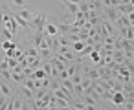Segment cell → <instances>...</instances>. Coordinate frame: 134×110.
<instances>
[{"mask_svg": "<svg viewBox=\"0 0 134 110\" xmlns=\"http://www.w3.org/2000/svg\"><path fill=\"white\" fill-rule=\"evenodd\" d=\"M17 48V42L15 40H2V50L8 51V50H15Z\"/></svg>", "mask_w": 134, "mask_h": 110, "instance_id": "17", "label": "cell"}, {"mask_svg": "<svg viewBox=\"0 0 134 110\" xmlns=\"http://www.w3.org/2000/svg\"><path fill=\"white\" fill-rule=\"evenodd\" d=\"M77 70H79V68H77L75 64H70V66L66 68V72H68V75H70V77H72L74 73H77Z\"/></svg>", "mask_w": 134, "mask_h": 110, "instance_id": "30", "label": "cell"}, {"mask_svg": "<svg viewBox=\"0 0 134 110\" xmlns=\"http://www.w3.org/2000/svg\"><path fill=\"white\" fill-rule=\"evenodd\" d=\"M13 4L19 6V8H24L26 6V0H13Z\"/></svg>", "mask_w": 134, "mask_h": 110, "instance_id": "34", "label": "cell"}, {"mask_svg": "<svg viewBox=\"0 0 134 110\" xmlns=\"http://www.w3.org/2000/svg\"><path fill=\"white\" fill-rule=\"evenodd\" d=\"M20 106H22V99L13 97V108H20Z\"/></svg>", "mask_w": 134, "mask_h": 110, "instance_id": "33", "label": "cell"}, {"mask_svg": "<svg viewBox=\"0 0 134 110\" xmlns=\"http://www.w3.org/2000/svg\"><path fill=\"white\" fill-rule=\"evenodd\" d=\"M70 44H72V40L68 35H59V46H70Z\"/></svg>", "mask_w": 134, "mask_h": 110, "instance_id": "21", "label": "cell"}, {"mask_svg": "<svg viewBox=\"0 0 134 110\" xmlns=\"http://www.w3.org/2000/svg\"><path fill=\"white\" fill-rule=\"evenodd\" d=\"M9 73H11V79H13L15 83H20V84H22V83L26 81V77H24V73H15V72H9Z\"/></svg>", "mask_w": 134, "mask_h": 110, "instance_id": "19", "label": "cell"}, {"mask_svg": "<svg viewBox=\"0 0 134 110\" xmlns=\"http://www.w3.org/2000/svg\"><path fill=\"white\" fill-rule=\"evenodd\" d=\"M112 92H123V84L118 83L116 79H114V83H112Z\"/></svg>", "mask_w": 134, "mask_h": 110, "instance_id": "26", "label": "cell"}, {"mask_svg": "<svg viewBox=\"0 0 134 110\" xmlns=\"http://www.w3.org/2000/svg\"><path fill=\"white\" fill-rule=\"evenodd\" d=\"M116 26H123V28H130V20L127 15H119L118 20H116Z\"/></svg>", "mask_w": 134, "mask_h": 110, "instance_id": "13", "label": "cell"}, {"mask_svg": "<svg viewBox=\"0 0 134 110\" xmlns=\"http://www.w3.org/2000/svg\"><path fill=\"white\" fill-rule=\"evenodd\" d=\"M19 15H20L24 20H28V22H30V20L35 17V11H33V9H28V8H22V9L19 11Z\"/></svg>", "mask_w": 134, "mask_h": 110, "instance_id": "8", "label": "cell"}, {"mask_svg": "<svg viewBox=\"0 0 134 110\" xmlns=\"http://www.w3.org/2000/svg\"><path fill=\"white\" fill-rule=\"evenodd\" d=\"M28 68H31V70L42 68V59L41 57H30L28 59Z\"/></svg>", "mask_w": 134, "mask_h": 110, "instance_id": "4", "label": "cell"}, {"mask_svg": "<svg viewBox=\"0 0 134 110\" xmlns=\"http://www.w3.org/2000/svg\"><path fill=\"white\" fill-rule=\"evenodd\" d=\"M64 106H68V101H66V99H59V97H57V108H64Z\"/></svg>", "mask_w": 134, "mask_h": 110, "instance_id": "31", "label": "cell"}, {"mask_svg": "<svg viewBox=\"0 0 134 110\" xmlns=\"http://www.w3.org/2000/svg\"><path fill=\"white\" fill-rule=\"evenodd\" d=\"M127 99H125V95H123V92H114L112 94V97H110V103H114V105H123Z\"/></svg>", "mask_w": 134, "mask_h": 110, "instance_id": "6", "label": "cell"}, {"mask_svg": "<svg viewBox=\"0 0 134 110\" xmlns=\"http://www.w3.org/2000/svg\"><path fill=\"white\" fill-rule=\"evenodd\" d=\"M6 70H9V64H8V59H4L2 62H0V72H6Z\"/></svg>", "mask_w": 134, "mask_h": 110, "instance_id": "32", "label": "cell"}, {"mask_svg": "<svg viewBox=\"0 0 134 110\" xmlns=\"http://www.w3.org/2000/svg\"><path fill=\"white\" fill-rule=\"evenodd\" d=\"M15 110H20V108H15Z\"/></svg>", "mask_w": 134, "mask_h": 110, "instance_id": "37", "label": "cell"}, {"mask_svg": "<svg viewBox=\"0 0 134 110\" xmlns=\"http://www.w3.org/2000/svg\"><path fill=\"white\" fill-rule=\"evenodd\" d=\"M20 92H22V95L26 97V99H33V92L28 88V86H24V84H20Z\"/></svg>", "mask_w": 134, "mask_h": 110, "instance_id": "20", "label": "cell"}, {"mask_svg": "<svg viewBox=\"0 0 134 110\" xmlns=\"http://www.w3.org/2000/svg\"><path fill=\"white\" fill-rule=\"evenodd\" d=\"M74 92H75L79 97H83V94H85V88H83L81 84H74Z\"/></svg>", "mask_w": 134, "mask_h": 110, "instance_id": "29", "label": "cell"}, {"mask_svg": "<svg viewBox=\"0 0 134 110\" xmlns=\"http://www.w3.org/2000/svg\"><path fill=\"white\" fill-rule=\"evenodd\" d=\"M31 39H33V46H35V48L46 46V44H44V33H42V31H33V33H31Z\"/></svg>", "mask_w": 134, "mask_h": 110, "instance_id": "3", "label": "cell"}, {"mask_svg": "<svg viewBox=\"0 0 134 110\" xmlns=\"http://www.w3.org/2000/svg\"><path fill=\"white\" fill-rule=\"evenodd\" d=\"M85 46H86V44H85L83 40H77V42H74V50H75L77 53H79V51H83V50H85Z\"/></svg>", "mask_w": 134, "mask_h": 110, "instance_id": "23", "label": "cell"}, {"mask_svg": "<svg viewBox=\"0 0 134 110\" xmlns=\"http://www.w3.org/2000/svg\"><path fill=\"white\" fill-rule=\"evenodd\" d=\"M70 79H72V83H74V84H81V81H83V75H79V73H74Z\"/></svg>", "mask_w": 134, "mask_h": 110, "instance_id": "28", "label": "cell"}, {"mask_svg": "<svg viewBox=\"0 0 134 110\" xmlns=\"http://www.w3.org/2000/svg\"><path fill=\"white\" fill-rule=\"evenodd\" d=\"M55 53H59V55H66V53H70V46H59Z\"/></svg>", "mask_w": 134, "mask_h": 110, "instance_id": "24", "label": "cell"}, {"mask_svg": "<svg viewBox=\"0 0 134 110\" xmlns=\"http://www.w3.org/2000/svg\"><path fill=\"white\" fill-rule=\"evenodd\" d=\"M0 92H2L4 95H8V97H11V88L8 86L6 81H0Z\"/></svg>", "mask_w": 134, "mask_h": 110, "instance_id": "18", "label": "cell"}, {"mask_svg": "<svg viewBox=\"0 0 134 110\" xmlns=\"http://www.w3.org/2000/svg\"><path fill=\"white\" fill-rule=\"evenodd\" d=\"M20 110H31V108H30V105H28L26 101H22V106H20Z\"/></svg>", "mask_w": 134, "mask_h": 110, "instance_id": "35", "label": "cell"}, {"mask_svg": "<svg viewBox=\"0 0 134 110\" xmlns=\"http://www.w3.org/2000/svg\"><path fill=\"white\" fill-rule=\"evenodd\" d=\"M88 57H90V59H92V61H94V62L97 64V62H99V59H101V53H99V51H92V53H90Z\"/></svg>", "mask_w": 134, "mask_h": 110, "instance_id": "27", "label": "cell"}, {"mask_svg": "<svg viewBox=\"0 0 134 110\" xmlns=\"http://www.w3.org/2000/svg\"><path fill=\"white\" fill-rule=\"evenodd\" d=\"M83 77H88L90 81H96V79H99V70L97 68H85V75Z\"/></svg>", "mask_w": 134, "mask_h": 110, "instance_id": "5", "label": "cell"}, {"mask_svg": "<svg viewBox=\"0 0 134 110\" xmlns=\"http://www.w3.org/2000/svg\"><path fill=\"white\" fill-rule=\"evenodd\" d=\"M15 59H17L19 62H20L22 59H26V55H24V50H19V48H17V50H15Z\"/></svg>", "mask_w": 134, "mask_h": 110, "instance_id": "25", "label": "cell"}, {"mask_svg": "<svg viewBox=\"0 0 134 110\" xmlns=\"http://www.w3.org/2000/svg\"><path fill=\"white\" fill-rule=\"evenodd\" d=\"M110 57H112V59H114L118 64H121V62L125 61V51H121V50H114Z\"/></svg>", "mask_w": 134, "mask_h": 110, "instance_id": "12", "label": "cell"}, {"mask_svg": "<svg viewBox=\"0 0 134 110\" xmlns=\"http://www.w3.org/2000/svg\"><path fill=\"white\" fill-rule=\"evenodd\" d=\"M44 77H46V72H44L42 68H37V70L33 72V77H31V79H44ZM48 77H50V75H48Z\"/></svg>", "mask_w": 134, "mask_h": 110, "instance_id": "22", "label": "cell"}, {"mask_svg": "<svg viewBox=\"0 0 134 110\" xmlns=\"http://www.w3.org/2000/svg\"><path fill=\"white\" fill-rule=\"evenodd\" d=\"M132 86H134V84H132Z\"/></svg>", "mask_w": 134, "mask_h": 110, "instance_id": "39", "label": "cell"}, {"mask_svg": "<svg viewBox=\"0 0 134 110\" xmlns=\"http://www.w3.org/2000/svg\"><path fill=\"white\" fill-rule=\"evenodd\" d=\"M44 35H52V37L59 35V31H57V26H55L53 22H48V24H46V28H44Z\"/></svg>", "mask_w": 134, "mask_h": 110, "instance_id": "9", "label": "cell"}, {"mask_svg": "<svg viewBox=\"0 0 134 110\" xmlns=\"http://www.w3.org/2000/svg\"><path fill=\"white\" fill-rule=\"evenodd\" d=\"M116 9L119 11V15H129L130 11H134V8H132V4H119V6H118Z\"/></svg>", "mask_w": 134, "mask_h": 110, "instance_id": "10", "label": "cell"}, {"mask_svg": "<svg viewBox=\"0 0 134 110\" xmlns=\"http://www.w3.org/2000/svg\"><path fill=\"white\" fill-rule=\"evenodd\" d=\"M48 24V19L44 13H35V17L30 20V30L31 31H42L44 33V28Z\"/></svg>", "mask_w": 134, "mask_h": 110, "instance_id": "1", "label": "cell"}, {"mask_svg": "<svg viewBox=\"0 0 134 110\" xmlns=\"http://www.w3.org/2000/svg\"><path fill=\"white\" fill-rule=\"evenodd\" d=\"M68 2H72V4H77V6H79V4L83 2V0H68Z\"/></svg>", "mask_w": 134, "mask_h": 110, "instance_id": "36", "label": "cell"}, {"mask_svg": "<svg viewBox=\"0 0 134 110\" xmlns=\"http://www.w3.org/2000/svg\"><path fill=\"white\" fill-rule=\"evenodd\" d=\"M50 90H59L61 88V79L59 77H50Z\"/></svg>", "mask_w": 134, "mask_h": 110, "instance_id": "16", "label": "cell"}, {"mask_svg": "<svg viewBox=\"0 0 134 110\" xmlns=\"http://www.w3.org/2000/svg\"><path fill=\"white\" fill-rule=\"evenodd\" d=\"M4 28H6V30H9V31H11L13 35L17 33L19 26H17V22H15V19H13V13H11V20H9V22H6V26H4Z\"/></svg>", "mask_w": 134, "mask_h": 110, "instance_id": "15", "label": "cell"}, {"mask_svg": "<svg viewBox=\"0 0 134 110\" xmlns=\"http://www.w3.org/2000/svg\"><path fill=\"white\" fill-rule=\"evenodd\" d=\"M55 26H57L59 35H68L72 31V24H68V22H61V24H55Z\"/></svg>", "mask_w": 134, "mask_h": 110, "instance_id": "7", "label": "cell"}, {"mask_svg": "<svg viewBox=\"0 0 134 110\" xmlns=\"http://www.w3.org/2000/svg\"><path fill=\"white\" fill-rule=\"evenodd\" d=\"M118 17H119V11L116 8H112V6L110 8H103V20H108V22L116 24Z\"/></svg>", "mask_w": 134, "mask_h": 110, "instance_id": "2", "label": "cell"}, {"mask_svg": "<svg viewBox=\"0 0 134 110\" xmlns=\"http://www.w3.org/2000/svg\"><path fill=\"white\" fill-rule=\"evenodd\" d=\"M13 19H15V22H17V26H19V28H24V30H26V28L30 26V22H28V20H24V19H22L19 13H15V11H13Z\"/></svg>", "mask_w": 134, "mask_h": 110, "instance_id": "11", "label": "cell"}, {"mask_svg": "<svg viewBox=\"0 0 134 110\" xmlns=\"http://www.w3.org/2000/svg\"><path fill=\"white\" fill-rule=\"evenodd\" d=\"M130 110H134V106H132V108H130Z\"/></svg>", "mask_w": 134, "mask_h": 110, "instance_id": "38", "label": "cell"}, {"mask_svg": "<svg viewBox=\"0 0 134 110\" xmlns=\"http://www.w3.org/2000/svg\"><path fill=\"white\" fill-rule=\"evenodd\" d=\"M24 55H26V59H30V57H39V48L28 46V48L24 50Z\"/></svg>", "mask_w": 134, "mask_h": 110, "instance_id": "14", "label": "cell"}]
</instances>
